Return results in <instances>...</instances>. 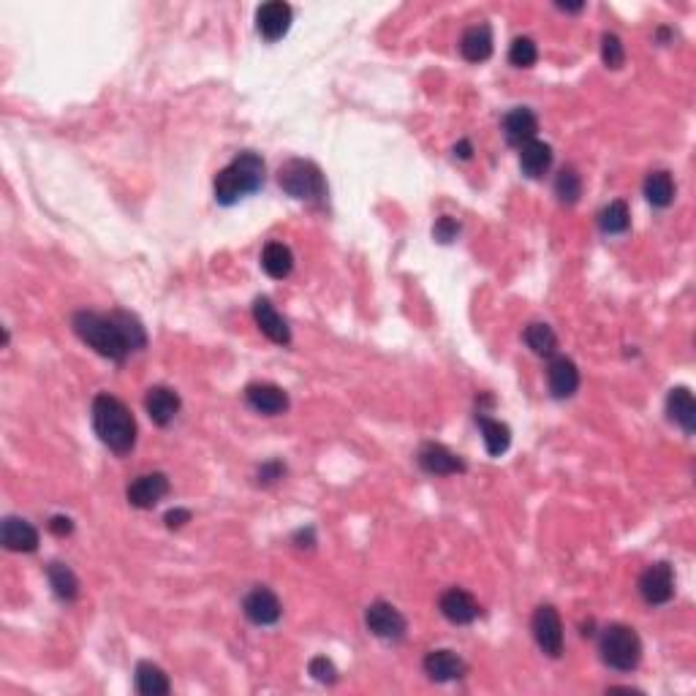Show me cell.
<instances>
[{"mask_svg":"<svg viewBox=\"0 0 696 696\" xmlns=\"http://www.w3.org/2000/svg\"><path fill=\"white\" fill-rule=\"evenodd\" d=\"M525 343L530 346V351H536L538 356H549L555 351V346H558V338H555L552 327H547V324H527Z\"/></svg>","mask_w":696,"mask_h":696,"instance_id":"31","label":"cell"},{"mask_svg":"<svg viewBox=\"0 0 696 696\" xmlns=\"http://www.w3.org/2000/svg\"><path fill=\"white\" fill-rule=\"evenodd\" d=\"M112 319L118 322V327H120V333H123V338H126V343H128L131 351H139V348L148 346L145 327L139 324V319H137V316H131V313H126V311H115V313H112Z\"/></svg>","mask_w":696,"mask_h":696,"instance_id":"30","label":"cell"},{"mask_svg":"<svg viewBox=\"0 0 696 696\" xmlns=\"http://www.w3.org/2000/svg\"><path fill=\"white\" fill-rule=\"evenodd\" d=\"M364 623L378 640H403L405 637V618L400 615V609H394L386 601L370 604L364 612Z\"/></svg>","mask_w":696,"mask_h":696,"instance_id":"8","label":"cell"},{"mask_svg":"<svg viewBox=\"0 0 696 696\" xmlns=\"http://www.w3.org/2000/svg\"><path fill=\"white\" fill-rule=\"evenodd\" d=\"M0 541L11 552H36L38 549V530L22 517H5L0 527Z\"/></svg>","mask_w":696,"mask_h":696,"instance_id":"16","label":"cell"},{"mask_svg":"<svg viewBox=\"0 0 696 696\" xmlns=\"http://www.w3.org/2000/svg\"><path fill=\"white\" fill-rule=\"evenodd\" d=\"M93 427L98 438L118 455H128L137 444V419L128 405L112 394H96Z\"/></svg>","mask_w":696,"mask_h":696,"instance_id":"1","label":"cell"},{"mask_svg":"<svg viewBox=\"0 0 696 696\" xmlns=\"http://www.w3.org/2000/svg\"><path fill=\"white\" fill-rule=\"evenodd\" d=\"M601 60H604L607 68H620L626 63L623 41L615 33H604V38H601Z\"/></svg>","mask_w":696,"mask_h":696,"instance_id":"33","label":"cell"},{"mask_svg":"<svg viewBox=\"0 0 696 696\" xmlns=\"http://www.w3.org/2000/svg\"><path fill=\"white\" fill-rule=\"evenodd\" d=\"M667 411H670V419L678 422L689 435L696 430V403L694 394L683 386L672 389L670 397H667Z\"/></svg>","mask_w":696,"mask_h":696,"instance_id":"22","label":"cell"},{"mask_svg":"<svg viewBox=\"0 0 696 696\" xmlns=\"http://www.w3.org/2000/svg\"><path fill=\"white\" fill-rule=\"evenodd\" d=\"M242 612L256 626H272L281 620L283 607H281V599L270 588H253L242 601Z\"/></svg>","mask_w":696,"mask_h":696,"instance_id":"9","label":"cell"},{"mask_svg":"<svg viewBox=\"0 0 696 696\" xmlns=\"http://www.w3.org/2000/svg\"><path fill=\"white\" fill-rule=\"evenodd\" d=\"M256 27L259 33L267 38V41H278L289 33L292 27V5L283 3V0H272V3H264L259 11H256Z\"/></svg>","mask_w":696,"mask_h":696,"instance_id":"11","label":"cell"},{"mask_svg":"<svg viewBox=\"0 0 696 696\" xmlns=\"http://www.w3.org/2000/svg\"><path fill=\"white\" fill-rule=\"evenodd\" d=\"M419 466L427 474H435V476H449V474H463L466 471V463L441 444H425L422 452H419Z\"/></svg>","mask_w":696,"mask_h":696,"instance_id":"15","label":"cell"},{"mask_svg":"<svg viewBox=\"0 0 696 696\" xmlns=\"http://www.w3.org/2000/svg\"><path fill=\"white\" fill-rule=\"evenodd\" d=\"M311 675L319 681V683H335L338 681V670H335V664L327 659V656H316L313 661H311Z\"/></svg>","mask_w":696,"mask_h":696,"instance_id":"35","label":"cell"},{"mask_svg":"<svg viewBox=\"0 0 696 696\" xmlns=\"http://www.w3.org/2000/svg\"><path fill=\"white\" fill-rule=\"evenodd\" d=\"M145 408H148V414H150V419L156 422V425H169L174 416H177V411H179V397H177V392H172L169 386H153L150 392H148V397H145Z\"/></svg>","mask_w":696,"mask_h":696,"instance_id":"21","label":"cell"},{"mask_svg":"<svg viewBox=\"0 0 696 696\" xmlns=\"http://www.w3.org/2000/svg\"><path fill=\"white\" fill-rule=\"evenodd\" d=\"M547 381H549V392L555 397H571L579 386V370L577 364L568 359V356H555L549 362V370H547Z\"/></svg>","mask_w":696,"mask_h":696,"instance_id":"18","label":"cell"},{"mask_svg":"<svg viewBox=\"0 0 696 696\" xmlns=\"http://www.w3.org/2000/svg\"><path fill=\"white\" fill-rule=\"evenodd\" d=\"M438 607H441V615H444L446 620L457 623V626L474 623V620L479 618V601H476L468 590H463V588H449V590L441 596Z\"/></svg>","mask_w":696,"mask_h":696,"instance_id":"12","label":"cell"},{"mask_svg":"<svg viewBox=\"0 0 696 696\" xmlns=\"http://www.w3.org/2000/svg\"><path fill=\"white\" fill-rule=\"evenodd\" d=\"M549 164H552V148L549 145L533 139V142L520 148V167L527 177H541L549 169Z\"/></svg>","mask_w":696,"mask_h":696,"instance_id":"25","label":"cell"},{"mask_svg":"<svg viewBox=\"0 0 696 696\" xmlns=\"http://www.w3.org/2000/svg\"><path fill=\"white\" fill-rule=\"evenodd\" d=\"M645 196L653 207H670L675 199V182L670 172H650L645 179Z\"/></svg>","mask_w":696,"mask_h":696,"instance_id":"28","label":"cell"},{"mask_svg":"<svg viewBox=\"0 0 696 696\" xmlns=\"http://www.w3.org/2000/svg\"><path fill=\"white\" fill-rule=\"evenodd\" d=\"M599 650H601L604 664L618 670V672H631L642 659L640 634L631 626H623V623H612V626L604 629Z\"/></svg>","mask_w":696,"mask_h":696,"instance_id":"4","label":"cell"},{"mask_svg":"<svg viewBox=\"0 0 696 696\" xmlns=\"http://www.w3.org/2000/svg\"><path fill=\"white\" fill-rule=\"evenodd\" d=\"M555 196L563 204H574L582 196V177L574 172V169H563V172L555 177Z\"/></svg>","mask_w":696,"mask_h":696,"instance_id":"32","label":"cell"},{"mask_svg":"<svg viewBox=\"0 0 696 696\" xmlns=\"http://www.w3.org/2000/svg\"><path fill=\"white\" fill-rule=\"evenodd\" d=\"M169 493V479L167 474H145L139 479H134L128 485V504L137 509H153L164 501V496Z\"/></svg>","mask_w":696,"mask_h":696,"instance_id":"10","label":"cell"},{"mask_svg":"<svg viewBox=\"0 0 696 696\" xmlns=\"http://www.w3.org/2000/svg\"><path fill=\"white\" fill-rule=\"evenodd\" d=\"M631 226V212L626 201H609L601 212H599V229L604 234H623Z\"/></svg>","mask_w":696,"mask_h":696,"instance_id":"29","label":"cell"},{"mask_svg":"<svg viewBox=\"0 0 696 696\" xmlns=\"http://www.w3.org/2000/svg\"><path fill=\"white\" fill-rule=\"evenodd\" d=\"M640 593L648 604H667L675 596V571L670 563H653L640 577Z\"/></svg>","mask_w":696,"mask_h":696,"instance_id":"7","label":"cell"},{"mask_svg":"<svg viewBox=\"0 0 696 696\" xmlns=\"http://www.w3.org/2000/svg\"><path fill=\"white\" fill-rule=\"evenodd\" d=\"M137 689H139V694L145 696H167L172 691V683H169V678L161 667H156L150 661H142L137 667Z\"/></svg>","mask_w":696,"mask_h":696,"instance_id":"24","label":"cell"},{"mask_svg":"<svg viewBox=\"0 0 696 696\" xmlns=\"http://www.w3.org/2000/svg\"><path fill=\"white\" fill-rule=\"evenodd\" d=\"M558 8H563V11H582L585 3H558Z\"/></svg>","mask_w":696,"mask_h":696,"instance_id":"41","label":"cell"},{"mask_svg":"<svg viewBox=\"0 0 696 696\" xmlns=\"http://www.w3.org/2000/svg\"><path fill=\"white\" fill-rule=\"evenodd\" d=\"M536 131H538V120H536V115L530 112V109H512L509 115H507V120H504V134H507V142L512 145V148H522V145H527V142H533L536 139Z\"/></svg>","mask_w":696,"mask_h":696,"instance_id":"19","label":"cell"},{"mask_svg":"<svg viewBox=\"0 0 696 696\" xmlns=\"http://www.w3.org/2000/svg\"><path fill=\"white\" fill-rule=\"evenodd\" d=\"M283 474H286V466L278 463V460H272V463H264V466L259 468V482H261V485H272V482L283 479Z\"/></svg>","mask_w":696,"mask_h":696,"instance_id":"37","label":"cell"},{"mask_svg":"<svg viewBox=\"0 0 696 696\" xmlns=\"http://www.w3.org/2000/svg\"><path fill=\"white\" fill-rule=\"evenodd\" d=\"M278 182L289 196L302 199V201H322L327 196L324 174L313 161H305V159L286 161L278 172Z\"/></svg>","mask_w":696,"mask_h":696,"instance_id":"5","label":"cell"},{"mask_svg":"<svg viewBox=\"0 0 696 696\" xmlns=\"http://www.w3.org/2000/svg\"><path fill=\"white\" fill-rule=\"evenodd\" d=\"M455 156H460V159H471V145H468V142H460V145L455 148Z\"/></svg>","mask_w":696,"mask_h":696,"instance_id":"40","label":"cell"},{"mask_svg":"<svg viewBox=\"0 0 696 696\" xmlns=\"http://www.w3.org/2000/svg\"><path fill=\"white\" fill-rule=\"evenodd\" d=\"M530 631H533L536 645L547 656L558 659L563 653V623H560V615H558L555 607H549V604L536 607L533 620H530Z\"/></svg>","mask_w":696,"mask_h":696,"instance_id":"6","label":"cell"},{"mask_svg":"<svg viewBox=\"0 0 696 696\" xmlns=\"http://www.w3.org/2000/svg\"><path fill=\"white\" fill-rule=\"evenodd\" d=\"M49 530H52L55 536H68V533L74 530V522L68 520V517H60V515H57V517L49 520Z\"/></svg>","mask_w":696,"mask_h":696,"instance_id":"38","label":"cell"},{"mask_svg":"<svg viewBox=\"0 0 696 696\" xmlns=\"http://www.w3.org/2000/svg\"><path fill=\"white\" fill-rule=\"evenodd\" d=\"M253 319L259 324V330L278 346H289L292 343V330L286 324V319L275 311V305L267 297H259L253 302Z\"/></svg>","mask_w":696,"mask_h":696,"instance_id":"13","label":"cell"},{"mask_svg":"<svg viewBox=\"0 0 696 696\" xmlns=\"http://www.w3.org/2000/svg\"><path fill=\"white\" fill-rule=\"evenodd\" d=\"M433 234H435V240H441V242H452L457 234H460V223L455 220V218H449V215H444L438 223H435V229H433Z\"/></svg>","mask_w":696,"mask_h":696,"instance_id":"36","label":"cell"},{"mask_svg":"<svg viewBox=\"0 0 696 696\" xmlns=\"http://www.w3.org/2000/svg\"><path fill=\"white\" fill-rule=\"evenodd\" d=\"M188 520H190V512H185V509H174V512L167 515V525L169 527H182Z\"/></svg>","mask_w":696,"mask_h":696,"instance_id":"39","label":"cell"},{"mask_svg":"<svg viewBox=\"0 0 696 696\" xmlns=\"http://www.w3.org/2000/svg\"><path fill=\"white\" fill-rule=\"evenodd\" d=\"M245 400L253 411L267 416H278L289 408V394L275 384H251L245 389Z\"/></svg>","mask_w":696,"mask_h":696,"instance_id":"14","label":"cell"},{"mask_svg":"<svg viewBox=\"0 0 696 696\" xmlns=\"http://www.w3.org/2000/svg\"><path fill=\"white\" fill-rule=\"evenodd\" d=\"M536 57H538V49H536V44H533V38H515V44H512V49H509V60H512V66H517V68H530L533 63H536Z\"/></svg>","mask_w":696,"mask_h":696,"instance_id":"34","label":"cell"},{"mask_svg":"<svg viewBox=\"0 0 696 696\" xmlns=\"http://www.w3.org/2000/svg\"><path fill=\"white\" fill-rule=\"evenodd\" d=\"M74 333L87 343L90 348H96L101 356L107 359H115V362H123L126 353L131 351L118 322L109 316H101V313H93V311H79L71 322Z\"/></svg>","mask_w":696,"mask_h":696,"instance_id":"3","label":"cell"},{"mask_svg":"<svg viewBox=\"0 0 696 696\" xmlns=\"http://www.w3.org/2000/svg\"><path fill=\"white\" fill-rule=\"evenodd\" d=\"M479 419V427H482V435H485V446H487V455L490 457H501L509 444H512V430L498 422V419H487V416H476Z\"/></svg>","mask_w":696,"mask_h":696,"instance_id":"26","label":"cell"},{"mask_svg":"<svg viewBox=\"0 0 696 696\" xmlns=\"http://www.w3.org/2000/svg\"><path fill=\"white\" fill-rule=\"evenodd\" d=\"M264 185V161L256 153H240L215 177V199L220 204H237L242 196L256 193Z\"/></svg>","mask_w":696,"mask_h":696,"instance_id":"2","label":"cell"},{"mask_svg":"<svg viewBox=\"0 0 696 696\" xmlns=\"http://www.w3.org/2000/svg\"><path fill=\"white\" fill-rule=\"evenodd\" d=\"M46 577H49V585H52L57 599L74 601L79 596V579H77V574L66 563H49Z\"/></svg>","mask_w":696,"mask_h":696,"instance_id":"27","label":"cell"},{"mask_svg":"<svg viewBox=\"0 0 696 696\" xmlns=\"http://www.w3.org/2000/svg\"><path fill=\"white\" fill-rule=\"evenodd\" d=\"M466 661L457 656V653H452V650H433V653H427V659H425V672H427V678L430 681H435V683H449V681H460L463 675H466Z\"/></svg>","mask_w":696,"mask_h":696,"instance_id":"17","label":"cell"},{"mask_svg":"<svg viewBox=\"0 0 696 696\" xmlns=\"http://www.w3.org/2000/svg\"><path fill=\"white\" fill-rule=\"evenodd\" d=\"M261 267H264V272H267L270 278H275V281L289 278L292 270H294V256H292L289 245H283V242H267V248H264V253H261Z\"/></svg>","mask_w":696,"mask_h":696,"instance_id":"23","label":"cell"},{"mask_svg":"<svg viewBox=\"0 0 696 696\" xmlns=\"http://www.w3.org/2000/svg\"><path fill=\"white\" fill-rule=\"evenodd\" d=\"M460 52L468 63H485L493 55V30L490 25H474L460 38Z\"/></svg>","mask_w":696,"mask_h":696,"instance_id":"20","label":"cell"}]
</instances>
